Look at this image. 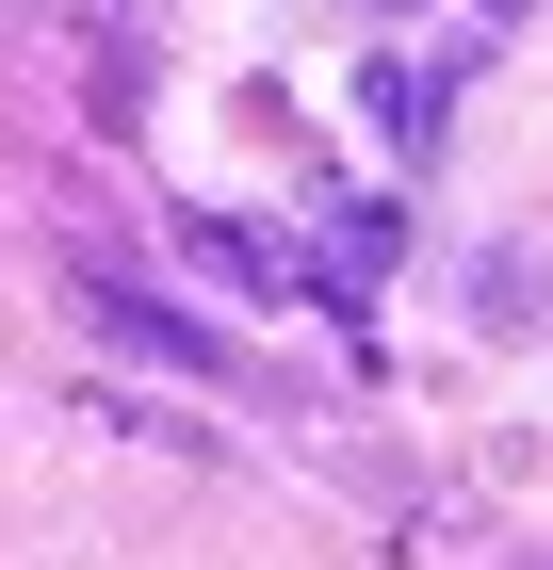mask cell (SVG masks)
Instances as JSON below:
<instances>
[{
    "label": "cell",
    "mask_w": 553,
    "mask_h": 570,
    "mask_svg": "<svg viewBox=\"0 0 553 570\" xmlns=\"http://www.w3.org/2000/svg\"><path fill=\"white\" fill-rule=\"evenodd\" d=\"M391 245H407L391 213H326V262H342V277H391Z\"/></svg>",
    "instance_id": "2"
},
{
    "label": "cell",
    "mask_w": 553,
    "mask_h": 570,
    "mask_svg": "<svg viewBox=\"0 0 553 570\" xmlns=\"http://www.w3.org/2000/svg\"><path fill=\"white\" fill-rule=\"evenodd\" d=\"M179 262L196 277H245V294H326L342 262H309L294 228H260V213H179Z\"/></svg>",
    "instance_id": "1"
}]
</instances>
